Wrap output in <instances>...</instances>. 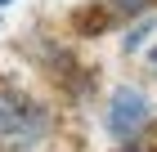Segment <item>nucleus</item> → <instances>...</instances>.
<instances>
[{"label": "nucleus", "instance_id": "2", "mask_svg": "<svg viewBox=\"0 0 157 152\" xmlns=\"http://www.w3.org/2000/svg\"><path fill=\"white\" fill-rule=\"evenodd\" d=\"M157 121V103L148 98L144 85H117L108 94V107H103V125L108 134L126 148V143H139L144 130Z\"/></svg>", "mask_w": 157, "mask_h": 152}, {"label": "nucleus", "instance_id": "1", "mask_svg": "<svg viewBox=\"0 0 157 152\" xmlns=\"http://www.w3.org/2000/svg\"><path fill=\"white\" fill-rule=\"evenodd\" d=\"M54 134V112L36 94L0 85V152H36Z\"/></svg>", "mask_w": 157, "mask_h": 152}, {"label": "nucleus", "instance_id": "4", "mask_svg": "<svg viewBox=\"0 0 157 152\" xmlns=\"http://www.w3.org/2000/svg\"><path fill=\"white\" fill-rule=\"evenodd\" d=\"M117 152H144V148H139V143H126V148H117Z\"/></svg>", "mask_w": 157, "mask_h": 152}, {"label": "nucleus", "instance_id": "3", "mask_svg": "<svg viewBox=\"0 0 157 152\" xmlns=\"http://www.w3.org/2000/svg\"><path fill=\"white\" fill-rule=\"evenodd\" d=\"M153 32H157V18H153V13H144L130 32L121 36V49H126V54H139V49L148 45V36H153Z\"/></svg>", "mask_w": 157, "mask_h": 152}, {"label": "nucleus", "instance_id": "5", "mask_svg": "<svg viewBox=\"0 0 157 152\" xmlns=\"http://www.w3.org/2000/svg\"><path fill=\"white\" fill-rule=\"evenodd\" d=\"M148 58H153V67H157V45H153V54H148Z\"/></svg>", "mask_w": 157, "mask_h": 152}, {"label": "nucleus", "instance_id": "6", "mask_svg": "<svg viewBox=\"0 0 157 152\" xmlns=\"http://www.w3.org/2000/svg\"><path fill=\"white\" fill-rule=\"evenodd\" d=\"M9 5H13V0H0V9H9Z\"/></svg>", "mask_w": 157, "mask_h": 152}]
</instances>
